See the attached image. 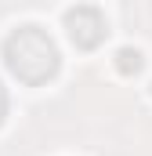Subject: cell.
<instances>
[{
    "label": "cell",
    "mask_w": 152,
    "mask_h": 156,
    "mask_svg": "<svg viewBox=\"0 0 152 156\" xmlns=\"http://www.w3.org/2000/svg\"><path fill=\"white\" fill-rule=\"evenodd\" d=\"M4 113H7V91H4V83H0V120H4Z\"/></svg>",
    "instance_id": "4"
},
{
    "label": "cell",
    "mask_w": 152,
    "mask_h": 156,
    "mask_svg": "<svg viewBox=\"0 0 152 156\" xmlns=\"http://www.w3.org/2000/svg\"><path fill=\"white\" fill-rule=\"evenodd\" d=\"M4 62L7 69L26 83H43L58 73V47L40 26H18L4 40Z\"/></svg>",
    "instance_id": "1"
},
{
    "label": "cell",
    "mask_w": 152,
    "mask_h": 156,
    "mask_svg": "<svg viewBox=\"0 0 152 156\" xmlns=\"http://www.w3.org/2000/svg\"><path fill=\"white\" fill-rule=\"evenodd\" d=\"M65 26H69V37L76 40V47H98L105 40V15L94 7V4H80L65 15Z\"/></svg>",
    "instance_id": "2"
},
{
    "label": "cell",
    "mask_w": 152,
    "mask_h": 156,
    "mask_svg": "<svg viewBox=\"0 0 152 156\" xmlns=\"http://www.w3.org/2000/svg\"><path fill=\"white\" fill-rule=\"evenodd\" d=\"M116 69H119L123 76L141 73V51H138V47H119V51H116Z\"/></svg>",
    "instance_id": "3"
}]
</instances>
